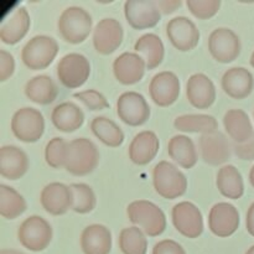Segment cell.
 <instances>
[{
	"mask_svg": "<svg viewBox=\"0 0 254 254\" xmlns=\"http://www.w3.org/2000/svg\"><path fill=\"white\" fill-rule=\"evenodd\" d=\"M59 52V44L54 37L37 35L26 42L21 51V60L30 69H45L54 62Z\"/></svg>",
	"mask_w": 254,
	"mask_h": 254,
	"instance_id": "obj_5",
	"label": "cell"
},
{
	"mask_svg": "<svg viewBox=\"0 0 254 254\" xmlns=\"http://www.w3.org/2000/svg\"><path fill=\"white\" fill-rule=\"evenodd\" d=\"M154 189L161 197L166 200H174L188 190L186 176L169 161H160L153 170Z\"/></svg>",
	"mask_w": 254,
	"mask_h": 254,
	"instance_id": "obj_4",
	"label": "cell"
},
{
	"mask_svg": "<svg viewBox=\"0 0 254 254\" xmlns=\"http://www.w3.org/2000/svg\"><path fill=\"white\" fill-rule=\"evenodd\" d=\"M223 124L233 143H246L254 134L250 117L242 109H230L226 112Z\"/></svg>",
	"mask_w": 254,
	"mask_h": 254,
	"instance_id": "obj_28",
	"label": "cell"
},
{
	"mask_svg": "<svg viewBox=\"0 0 254 254\" xmlns=\"http://www.w3.org/2000/svg\"><path fill=\"white\" fill-rule=\"evenodd\" d=\"M124 15L128 24L135 30L156 26L161 19L158 2L154 0H128L124 4Z\"/></svg>",
	"mask_w": 254,
	"mask_h": 254,
	"instance_id": "obj_11",
	"label": "cell"
},
{
	"mask_svg": "<svg viewBox=\"0 0 254 254\" xmlns=\"http://www.w3.org/2000/svg\"><path fill=\"white\" fill-rule=\"evenodd\" d=\"M156 2H158L160 11L164 12V14H171L183 4L181 0H158Z\"/></svg>",
	"mask_w": 254,
	"mask_h": 254,
	"instance_id": "obj_43",
	"label": "cell"
},
{
	"mask_svg": "<svg viewBox=\"0 0 254 254\" xmlns=\"http://www.w3.org/2000/svg\"><path fill=\"white\" fill-rule=\"evenodd\" d=\"M68 153V143L64 138H52L45 149V160L54 169L64 168Z\"/></svg>",
	"mask_w": 254,
	"mask_h": 254,
	"instance_id": "obj_37",
	"label": "cell"
},
{
	"mask_svg": "<svg viewBox=\"0 0 254 254\" xmlns=\"http://www.w3.org/2000/svg\"><path fill=\"white\" fill-rule=\"evenodd\" d=\"M208 50L216 61L230 64L241 54V40L233 30L218 27L208 37Z\"/></svg>",
	"mask_w": 254,
	"mask_h": 254,
	"instance_id": "obj_9",
	"label": "cell"
},
{
	"mask_svg": "<svg viewBox=\"0 0 254 254\" xmlns=\"http://www.w3.org/2000/svg\"><path fill=\"white\" fill-rule=\"evenodd\" d=\"M117 114L119 119L130 127L143 126L150 117V108L138 92H126L117 101Z\"/></svg>",
	"mask_w": 254,
	"mask_h": 254,
	"instance_id": "obj_10",
	"label": "cell"
},
{
	"mask_svg": "<svg viewBox=\"0 0 254 254\" xmlns=\"http://www.w3.org/2000/svg\"><path fill=\"white\" fill-rule=\"evenodd\" d=\"M123 27L121 22L112 17H106L96 25L93 31L94 49L101 55H111L123 42Z\"/></svg>",
	"mask_w": 254,
	"mask_h": 254,
	"instance_id": "obj_14",
	"label": "cell"
},
{
	"mask_svg": "<svg viewBox=\"0 0 254 254\" xmlns=\"http://www.w3.org/2000/svg\"><path fill=\"white\" fill-rule=\"evenodd\" d=\"M222 89L233 99H245L254 88L253 74L245 67H232L223 73Z\"/></svg>",
	"mask_w": 254,
	"mask_h": 254,
	"instance_id": "obj_20",
	"label": "cell"
},
{
	"mask_svg": "<svg viewBox=\"0 0 254 254\" xmlns=\"http://www.w3.org/2000/svg\"><path fill=\"white\" fill-rule=\"evenodd\" d=\"M153 254H186V252L175 241L164 240L154 246Z\"/></svg>",
	"mask_w": 254,
	"mask_h": 254,
	"instance_id": "obj_42",
	"label": "cell"
},
{
	"mask_svg": "<svg viewBox=\"0 0 254 254\" xmlns=\"http://www.w3.org/2000/svg\"><path fill=\"white\" fill-rule=\"evenodd\" d=\"M160 143L154 131L145 130L136 134L129 145V158L136 165H146L158 154Z\"/></svg>",
	"mask_w": 254,
	"mask_h": 254,
	"instance_id": "obj_23",
	"label": "cell"
},
{
	"mask_svg": "<svg viewBox=\"0 0 254 254\" xmlns=\"http://www.w3.org/2000/svg\"><path fill=\"white\" fill-rule=\"evenodd\" d=\"M131 223L139 226L145 235L158 237L166 228V217L159 206L146 200L133 201L127 207Z\"/></svg>",
	"mask_w": 254,
	"mask_h": 254,
	"instance_id": "obj_1",
	"label": "cell"
},
{
	"mask_svg": "<svg viewBox=\"0 0 254 254\" xmlns=\"http://www.w3.org/2000/svg\"><path fill=\"white\" fill-rule=\"evenodd\" d=\"M250 183H251V185H252L254 188V165L250 171Z\"/></svg>",
	"mask_w": 254,
	"mask_h": 254,
	"instance_id": "obj_46",
	"label": "cell"
},
{
	"mask_svg": "<svg viewBox=\"0 0 254 254\" xmlns=\"http://www.w3.org/2000/svg\"><path fill=\"white\" fill-rule=\"evenodd\" d=\"M134 50L143 57L148 69H154L160 66L165 55L163 41L155 34H145L139 37L134 45Z\"/></svg>",
	"mask_w": 254,
	"mask_h": 254,
	"instance_id": "obj_29",
	"label": "cell"
},
{
	"mask_svg": "<svg viewBox=\"0 0 254 254\" xmlns=\"http://www.w3.org/2000/svg\"><path fill=\"white\" fill-rule=\"evenodd\" d=\"M17 240L26 250L41 252L46 250L52 240V227L45 218L30 216L20 225Z\"/></svg>",
	"mask_w": 254,
	"mask_h": 254,
	"instance_id": "obj_6",
	"label": "cell"
},
{
	"mask_svg": "<svg viewBox=\"0 0 254 254\" xmlns=\"http://www.w3.org/2000/svg\"><path fill=\"white\" fill-rule=\"evenodd\" d=\"M25 94L34 103L47 106L56 101L59 96V87L50 76L40 74L27 81L25 86Z\"/></svg>",
	"mask_w": 254,
	"mask_h": 254,
	"instance_id": "obj_26",
	"label": "cell"
},
{
	"mask_svg": "<svg viewBox=\"0 0 254 254\" xmlns=\"http://www.w3.org/2000/svg\"><path fill=\"white\" fill-rule=\"evenodd\" d=\"M166 36L175 49L188 52L195 49L200 41V31L195 22L186 16H176L166 25Z\"/></svg>",
	"mask_w": 254,
	"mask_h": 254,
	"instance_id": "obj_12",
	"label": "cell"
},
{
	"mask_svg": "<svg viewBox=\"0 0 254 254\" xmlns=\"http://www.w3.org/2000/svg\"><path fill=\"white\" fill-rule=\"evenodd\" d=\"M93 20L89 12L79 6H69L59 17L57 27L62 39L68 44H81L92 31Z\"/></svg>",
	"mask_w": 254,
	"mask_h": 254,
	"instance_id": "obj_2",
	"label": "cell"
},
{
	"mask_svg": "<svg viewBox=\"0 0 254 254\" xmlns=\"http://www.w3.org/2000/svg\"><path fill=\"white\" fill-rule=\"evenodd\" d=\"M169 156L181 168L191 169L197 163V150L192 139L186 135H175L168 144Z\"/></svg>",
	"mask_w": 254,
	"mask_h": 254,
	"instance_id": "obj_30",
	"label": "cell"
},
{
	"mask_svg": "<svg viewBox=\"0 0 254 254\" xmlns=\"http://www.w3.org/2000/svg\"><path fill=\"white\" fill-rule=\"evenodd\" d=\"M171 217L178 232L185 237L197 238L203 232L202 213L192 202H179L174 206Z\"/></svg>",
	"mask_w": 254,
	"mask_h": 254,
	"instance_id": "obj_13",
	"label": "cell"
},
{
	"mask_svg": "<svg viewBox=\"0 0 254 254\" xmlns=\"http://www.w3.org/2000/svg\"><path fill=\"white\" fill-rule=\"evenodd\" d=\"M26 211V201L15 189L0 185V215L6 220H15Z\"/></svg>",
	"mask_w": 254,
	"mask_h": 254,
	"instance_id": "obj_34",
	"label": "cell"
},
{
	"mask_svg": "<svg viewBox=\"0 0 254 254\" xmlns=\"http://www.w3.org/2000/svg\"><path fill=\"white\" fill-rule=\"evenodd\" d=\"M118 242L123 254H146L148 251V241L139 227L122 230Z\"/></svg>",
	"mask_w": 254,
	"mask_h": 254,
	"instance_id": "obj_35",
	"label": "cell"
},
{
	"mask_svg": "<svg viewBox=\"0 0 254 254\" xmlns=\"http://www.w3.org/2000/svg\"><path fill=\"white\" fill-rule=\"evenodd\" d=\"M99 153L96 144L87 138H78L68 143V153L64 169L76 176L91 174L97 168Z\"/></svg>",
	"mask_w": 254,
	"mask_h": 254,
	"instance_id": "obj_3",
	"label": "cell"
},
{
	"mask_svg": "<svg viewBox=\"0 0 254 254\" xmlns=\"http://www.w3.org/2000/svg\"><path fill=\"white\" fill-rule=\"evenodd\" d=\"M232 150L241 160H254V134L246 143H233L232 141Z\"/></svg>",
	"mask_w": 254,
	"mask_h": 254,
	"instance_id": "obj_41",
	"label": "cell"
},
{
	"mask_svg": "<svg viewBox=\"0 0 254 254\" xmlns=\"http://www.w3.org/2000/svg\"><path fill=\"white\" fill-rule=\"evenodd\" d=\"M232 144L221 131L205 134L200 138L201 158L208 165H222L231 158Z\"/></svg>",
	"mask_w": 254,
	"mask_h": 254,
	"instance_id": "obj_18",
	"label": "cell"
},
{
	"mask_svg": "<svg viewBox=\"0 0 254 254\" xmlns=\"http://www.w3.org/2000/svg\"><path fill=\"white\" fill-rule=\"evenodd\" d=\"M73 97L78 101H81L89 111H103V109L108 108L109 103L106 99V97L101 93V92L96 91V89H87L83 92H77L73 94Z\"/></svg>",
	"mask_w": 254,
	"mask_h": 254,
	"instance_id": "obj_39",
	"label": "cell"
},
{
	"mask_svg": "<svg viewBox=\"0 0 254 254\" xmlns=\"http://www.w3.org/2000/svg\"><path fill=\"white\" fill-rule=\"evenodd\" d=\"M146 64L136 52H124L113 62V72L122 84L130 86L140 81L145 73Z\"/></svg>",
	"mask_w": 254,
	"mask_h": 254,
	"instance_id": "obj_19",
	"label": "cell"
},
{
	"mask_svg": "<svg viewBox=\"0 0 254 254\" xmlns=\"http://www.w3.org/2000/svg\"><path fill=\"white\" fill-rule=\"evenodd\" d=\"M15 69V61L11 54L5 50L0 51V81L5 82L12 76Z\"/></svg>",
	"mask_w": 254,
	"mask_h": 254,
	"instance_id": "obj_40",
	"label": "cell"
},
{
	"mask_svg": "<svg viewBox=\"0 0 254 254\" xmlns=\"http://www.w3.org/2000/svg\"><path fill=\"white\" fill-rule=\"evenodd\" d=\"M251 64H252V66L254 67V51H253L252 56H251Z\"/></svg>",
	"mask_w": 254,
	"mask_h": 254,
	"instance_id": "obj_48",
	"label": "cell"
},
{
	"mask_svg": "<svg viewBox=\"0 0 254 254\" xmlns=\"http://www.w3.org/2000/svg\"><path fill=\"white\" fill-rule=\"evenodd\" d=\"M186 96L191 106L206 109L215 103L216 87L213 82L203 73H195L186 84Z\"/></svg>",
	"mask_w": 254,
	"mask_h": 254,
	"instance_id": "obj_21",
	"label": "cell"
},
{
	"mask_svg": "<svg viewBox=\"0 0 254 254\" xmlns=\"http://www.w3.org/2000/svg\"><path fill=\"white\" fill-rule=\"evenodd\" d=\"M51 121L57 130L72 133L83 126L84 114L82 109L72 102H64L54 108Z\"/></svg>",
	"mask_w": 254,
	"mask_h": 254,
	"instance_id": "obj_25",
	"label": "cell"
},
{
	"mask_svg": "<svg viewBox=\"0 0 254 254\" xmlns=\"http://www.w3.org/2000/svg\"><path fill=\"white\" fill-rule=\"evenodd\" d=\"M186 5L193 16L201 20H206L217 14L221 6V1L220 0H188Z\"/></svg>",
	"mask_w": 254,
	"mask_h": 254,
	"instance_id": "obj_38",
	"label": "cell"
},
{
	"mask_svg": "<svg viewBox=\"0 0 254 254\" xmlns=\"http://www.w3.org/2000/svg\"><path fill=\"white\" fill-rule=\"evenodd\" d=\"M29 159L25 151L14 145H4L0 149V174L7 180H17L26 174Z\"/></svg>",
	"mask_w": 254,
	"mask_h": 254,
	"instance_id": "obj_22",
	"label": "cell"
},
{
	"mask_svg": "<svg viewBox=\"0 0 254 254\" xmlns=\"http://www.w3.org/2000/svg\"><path fill=\"white\" fill-rule=\"evenodd\" d=\"M81 248L84 254H109L112 250V233L106 226H87L81 235Z\"/></svg>",
	"mask_w": 254,
	"mask_h": 254,
	"instance_id": "obj_24",
	"label": "cell"
},
{
	"mask_svg": "<svg viewBox=\"0 0 254 254\" xmlns=\"http://www.w3.org/2000/svg\"><path fill=\"white\" fill-rule=\"evenodd\" d=\"M57 77L62 86L73 89L83 86L91 74V64L86 56L77 52L66 55L57 64Z\"/></svg>",
	"mask_w": 254,
	"mask_h": 254,
	"instance_id": "obj_8",
	"label": "cell"
},
{
	"mask_svg": "<svg viewBox=\"0 0 254 254\" xmlns=\"http://www.w3.org/2000/svg\"><path fill=\"white\" fill-rule=\"evenodd\" d=\"M240 226V213L233 205L218 202L211 208L208 215V227L217 237H230Z\"/></svg>",
	"mask_w": 254,
	"mask_h": 254,
	"instance_id": "obj_15",
	"label": "cell"
},
{
	"mask_svg": "<svg viewBox=\"0 0 254 254\" xmlns=\"http://www.w3.org/2000/svg\"><path fill=\"white\" fill-rule=\"evenodd\" d=\"M246 254H254V246H252V247L247 251V253Z\"/></svg>",
	"mask_w": 254,
	"mask_h": 254,
	"instance_id": "obj_47",
	"label": "cell"
},
{
	"mask_svg": "<svg viewBox=\"0 0 254 254\" xmlns=\"http://www.w3.org/2000/svg\"><path fill=\"white\" fill-rule=\"evenodd\" d=\"M246 226H247L248 233L254 237V202L250 206V208H248L247 218H246Z\"/></svg>",
	"mask_w": 254,
	"mask_h": 254,
	"instance_id": "obj_44",
	"label": "cell"
},
{
	"mask_svg": "<svg viewBox=\"0 0 254 254\" xmlns=\"http://www.w3.org/2000/svg\"><path fill=\"white\" fill-rule=\"evenodd\" d=\"M31 25L30 15L24 6L15 10L14 14L0 27V40L6 45H15L25 37Z\"/></svg>",
	"mask_w": 254,
	"mask_h": 254,
	"instance_id": "obj_27",
	"label": "cell"
},
{
	"mask_svg": "<svg viewBox=\"0 0 254 254\" xmlns=\"http://www.w3.org/2000/svg\"><path fill=\"white\" fill-rule=\"evenodd\" d=\"M91 129L94 135L103 144L111 148H118L124 141V133L113 121L107 117H96L91 122Z\"/></svg>",
	"mask_w": 254,
	"mask_h": 254,
	"instance_id": "obj_33",
	"label": "cell"
},
{
	"mask_svg": "<svg viewBox=\"0 0 254 254\" xmlns=\"http://www.w3.org/2000/svg\"><path fill=\"white\" fill-rule=\"evenodd\" d=\"M174 126L185 133H200L202 135L218 131V123L215 117L208 114H185L175 119Z\"/></svg>",
	"mask_w": 254,
	"mask_h": 254,
	"instance_id": "obj_32",
	"label": "cell"
},
{
	"mask_svg": "<svg viewBox=\"0 0 254 254\" xmlns=\"http://www.w3.org/2000/svg\"><path fill=\"white\" fill-rule=\"evenodd\" d=\"M72 193H73V205L72 210L77 213H89L96 208L97 198L94 191L86 184H72Z\"/></svg>",
	"mask_w": 254,
	"mask_h": 254,
	"instance_id": "obj_36",
	"label": "cell"
},
{
	"mask_svg": "<svg viewBox=\"0 0 254 254\" xmlns=\"http://www.w3.org/2000/svg\"><path fill=\"white\" fill-rule=\"evenodd\" d=\"M218 191L225 197L238 200L245 193V184L238 169L233 165H226L218 170L216 180Z\"/></svg>",
	"mask_w": 254,
	"mask_h": 254,
	"instance_id": "obj_31",
	"label": "cell"
},
{
	"mask_svg": "<svg viewBox=\"0 0 254 254\" xmlns=\"http://www.w3.org/2000/svg\"><path fill=\"white\" fill-rule=\"evenodd\" d=\"M149 92L156 106L169 107L180 96V81L174 72H160L151 78Z\"/></svg>",
	"mask_w": 254,
	"mask_h": 254,
	"instance_id": "obj_16",
	"label": "cell"
},
{
	"mask_svg": "<svg viewBox=\"0 0 254 254\" xmlns=\"http://www.w3.org/2000/svg\"><path fill=\"white\" fill-rule=\"evenodd\" d=\"M0 254H24L19 251H15V250H1L0 251Z\"/></svg>",
	"mask_w": 254,
	"mask_h": 254,
	"instance_id": "obj_45",
	"label": "cell"
},
{
	"mask_svg": "<svg viewBox=\"0 0 254 254\" xmlns=\"http://www.w3.org/2000/svg\"><path fill=\"white\" fill-rule=\"evenodd\" d=\"M40 201L46 212L54 216L64 215L73 205V193L69 186L61 183H51L42 190Z\"/></svg>",
	"mask_w": 254,
	"mask_h": 254,
	"instance_id": "obj_17",
	"label": "cell"
},
{
	"mask_svg": "<svg viewBox=\"0 0 254 254\" xmlns=\"http://www.w3.org/2000/svg\"><path fill=\"white\" fill-rule=\"evenodd\" d=\"M11 131L15 138L24 143H36L45 131V119L35 108L19 109L11 119Z\"/></svg>",
	"mask_w": 254,
	"mask_h": 254,
	"instance_id": "obj_7",
	"label": "cell"
}]
</instances>
